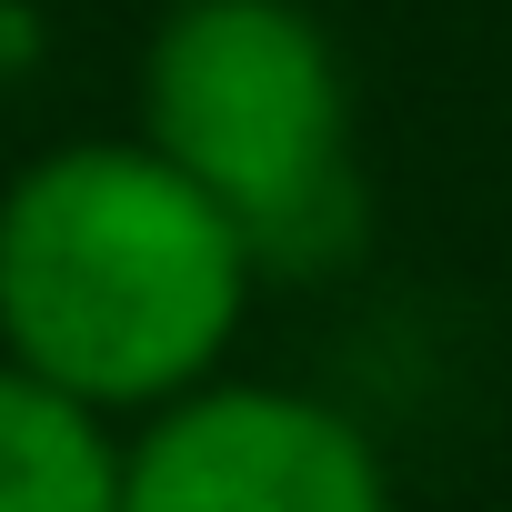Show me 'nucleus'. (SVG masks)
Segmentation results:
<instances>
[{
  "label": "nucleus",
  "instance_id": "f257e3e1",
  "mask_svg": "<svg viewBox=\"0 0 512 512\" xmlns=\"http://www.w3.org/2000/svg\"><path fill=\"white\" fill-rule=\"evenodd\" d=\"M251 241L151 141H61L0 191V362L141 422L211 382L251 312Z\"/></svg>",
  "mask_w": 512,
  "mask_h": 512
},
{
  "label": "nucleus",
  "instance_id": "f03ea898",
  "mask_svg": "<svg viewBox=\"0 0 512 512\" xmlns=\"http://www.w3.org/2000/svg\"><path fill=\"white\" fill-rule=\"evenodd\" d=\"M141 141L231 211L262 272H332L362 251L352 81L302 0H171L141 51Z\"/></svg>",
  "mask_w": 512,
  "mask_h": 512
},
{
  "label": "nucleus",
  "instance_id": "20e7f679",
  "mask_svg": "<svg viewBox=\"0 0 512 512\" xmlns=\"http://www.w3.org/2000/svg\"><path fill=\"white\" fill-rule=\"evenodd\" d=\"M0 512H121L111 422L21 362H0Z\"/></svg>",
  "mask_w": 512,
  "mask_h": 512
},
{
  "label": "nucleus",
  "instance_id": "7ed1b4c3",
  "mask_svg": "<svg viewBox=\"0 0 512 512\" xmlns=\"http://www.w3.org/2000/svg\"><path fill=\"white\" fill-rule=\"evenodd\" d=\"M121 512H392V472L342 402L211 372L121 442Z\"/></svg>",
  "mask_w": 512,
  "mask_h": 512
}]
</instances>
